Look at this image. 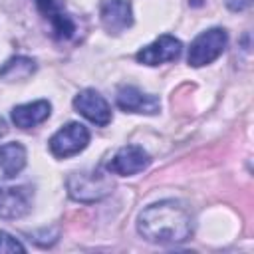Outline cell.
I'll list each match as a JSON object with an SVG mask.
<instances>
[{"mask_svg":"<svg viewBox=\"0 0 254 254\" xmlns=\"http://www.w3.org/2000/svg\"><path fill=\"white\" fill-rule=\"evenodd\" d=\"M139 232L157 244H177L190 236L192 220L189 210L177 200H161L139 214Z\"/></svg>","mask_w":254,"mask_h":254,"instance_id":"6da1fadb","label":"cell"},{"mask_svg":"<svg viewBox=\"0 0 254 254\" xmlns=\"http://www.w3.org/2000/svg\"><path fill=\"white\" fill-rule=\"evenodd\" d=\"M111 181L107 175L101 171H91V173H73L67 179V190L71 198L81 200V202H95L103 198L111 190Z\"/></svg>","mask_w":254,"mask_h":254,"instance_id":"7a4b0ae2","label":"cell"},{"mask_svg":"<svg viewBox=\"0 0 254 254\" xmlns=\"http://www.w3.org/2000/svg\"><path fill=\"white\" fill-rule=\"evenodd\" d=\"M226 40L228 38L222 28H210V30L198 34L189 48V64L192 67H200V65L214 62L224 52Z\"/></svg>","mask_w":254,"mask_h":254,"instance_id":"3957f363","label":"cell"},{"mask_svg":"<svg viewBox=\"0 0 254 254\" xmlns=\"http://www.w3.org/2000/svg\"><path fill=\"white\" fill-rule=\"evenodd\" d=\"M87 143H89V131L85 129V125L71 121L52 135L50 151L54 157L65 159V157H71V155H77L79 151H83L87 147Z\"/></svg>","mask_w":254,"mask_h":254,"instance_id":"277c9868","label":"cell"},{"mask_svg":"<svg viewBox=\"0 0 254 254\" xmlns=\"http://www.w3.org/2000/svg\"><path fill=\"white\" fill-rule=\"evenodd\" d=\"M149 163H151L149 153L143 147H139V145H125L107 163V171L113 173V175L131 177V175H137V173L145 171L149 167Z\"/></svg>","mask_w":254,"mask_h":254,"instance_id":"5b68a950","label":"cell"},{"mask_svg":"<svg viewBox=\"0 0 254 254\" xmlns=\"http://www.w3.org/2000/svg\"><path fill=\"white\" fill-rule=\"evenodd\" d=\"M30 208H32V189L0 185V218L16 220L26 216Z\"/></svg>","mask_w":254,"mask_h":254,"instance_id":"8992f818","label":"cell"},{"mask_svg":"<svg viewBox=\"0 0 254 254\" xmlns=\"http://www.w3.org/2000/svg\"><path fill=\"white\" fill-rule=\"evenodd\" d=\"M181 52H183V44L175 36L165 34V36H159L153 44L141 48L137 52V62L145 65H159V64L177 60Z\"/></svg>","mask_w":254,"mask_h":254,"instance_id":"52a82bcc","label":"cell"},{"mask_svg":"<svg viewBox=\"0 0 254 254\" xmlns=\"http://www.w3.org/2000/svg\"><path fill=\"white\" fill-rule=\"evenodd\" d=\"M73 107L77 109V113H81L87 121L103 127L111 121V109L107 105V101L103 99V95H99L95 89H83L75 95L73 99Z\"/></svg>","mask_w":254,"mask_h":254,"instance_id":"ba28073f","label":"cell"},{"mask_svg":"<svg viewBox=\"0 0 254 254\" xmlns=\"http://www.w3.org/2000/svg\"><path fill=\"white\" fill-rule=\"evenodd\" d=\"M101 24L107 32L119 34L133 24V12L129 0H105L101 6Z\"/></svg>","mask_w":254,"mask_h":254,"instance_id":"9c48e42d","label":"cell"},{"mask_svg":"<svg viewBox=\"0 0 254 254\" xmlns=\"http://www.w3.org/2000/svg\"><path fill=\"white\" fill-rule=\"evenodd\" d=\"M117 105L119 109L123 111H131V113H147V115H153L159 111L161 103L155 95H149V93H143L139 91L137 87L133 85H127V87H121L117 91Z\"/></svg>","mask_w":254,"mask_h":254,"instance_id":"30bf717a","label":"cell"},{"mask_svg":"<svg viewBox=\"0 0 254 254\" xmlns=\"http://www.w3.org/2000/svg\"><path fill=\"white\" fill-rule=\"evenodd\" d=\"M36 6L44 14V18L50 20L52 30L58 40H67L73 36L75 26H73L71 18L62 10L60 0H36Z\"/></svg>","mask_w":254,"mask_h":254,"instance_id":"8fae6325","label":"cell"},{"mask_svg":"<svg viewBox=\"0 0 254 254\" xmlns=\"http://www.w3.org/2000/svg\"><path fill=\"white\" fill-rule=\"evenodd\" d=\"M52 113V105L46 99H38L32 103H24V105H16L12 109V121L16 127L20 129H30L36 127L40 123H44Z\"/></svg>","mask_w":254,"mask_h":254,"instance_id":"7c38bea8","label":"cell"},{"mask_svg":"<svg viewBox=\"0 0 254 254\" xmlns=\"http://www.w3.org/2000/svg\"><path fill=\"white\" fill-rule=\"evenodd\" d=\"M26 167V149L20 143H6L0 145V171L4 177L12 179Z\"/></svg>","mask_w":254,"mask_h":254,"instance_id":"4fadbf2b","label":"cell"},{"mask_svg":"<svg viewBox=\"0 0 254 254\" xmlns=\"http://www.w3.org/2000/svg\"><path fill=\"white\" fill-rule=\"evenodd\" d=\"M36 71V62L32 58L26 56H16L10 58L2 67H0V77L6 81H14V79H26Z\"/></svg>","mask_w":254,"mask_h":254,"instance_id":"5bb4252c","label":"cell"},{"mask_svg":"<svg viewBox=\"0 0 254 254\" xmlns=\"http://www.w3.org/2000/svg\"><path fill=\"white\" fill-rule=\"evenodd\" d=\"M4 252H26L24 244L8 232H0V254Z\"/></svg>","mask_w":254,"mask_h":254,"instance_id":"9a60e30c","label":"cell"},{"mask_svg":"<svg viewBox=\"0 0 254 254\" xmlns=\"http://www.w3.org/2000/svg\"><path fill=\"white\" fill-rule=\"evenodd\" d=\"M250 4V0H228V6L232 8V10H242V8H246Z\"/></svg>","mask_w":254,"mask_h":254,"instance_id":"2e32d148","label":"cell"},{"mask_svg":"<svg viewBox=\"0 0 254 254\" xmlns=\"http://www.w3.org/2000/svg\"><path fill=\"white\" fill-rule=\"evenodd\" d=\"M4 131H6V125H4V119L0 117V135H4Z\"/></svg>","mask_w":254,"mask_h":254,"instance_id":"e0dca14e","label":"cell"}]
</instances>
